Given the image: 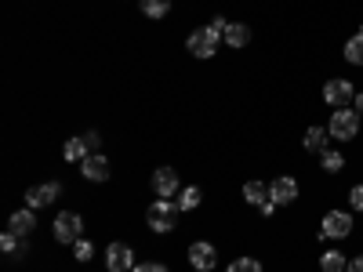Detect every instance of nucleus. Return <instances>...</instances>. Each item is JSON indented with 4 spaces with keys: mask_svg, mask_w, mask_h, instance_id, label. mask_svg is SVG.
Here are the masks:
<instances>
[{
    "mask_svg": "<svg viewBox=\"0 0 363 272\" xmlns=\"http://www.w3.org/2000/svg\"><path fill=\"white\" fill-rule=\"evenodd\" d=\"M80 174L87 181H109V160L102 153H91L84 164H80Z\"/></svg>",
    "mask_w": 363,
    "mask_h": 272,
    "instance_id": "11",
    "label": "nucleus"
},
{
    "mask_svg": "<svg viewBox=\"0 0 363 272\" xmlns=\"http://www.w3.org/2000/svg\"><path fill=\"white\" fill-rule=\"evenodd\" d=\"M345 272H363V254H356L352 261H349V268Z\"/></svg>",
    "mask_w": 363,
    "mask_h": 272,
    "instance_id": "30",
    "label": "nucleus"
},
{
    "mask_svg": "<svg viewBox=\"0 0 363 272\" xmlns=\"http://www.w3.org/2000/svg\"><path fill=\"white\" fill-rule=\"evenodd\" d=\"M171 11V0H142V15L145 18H164Z\"/></svg>",
    "mask_w": 363,
    "mask_h": 272,
    "instance_id": "23",
    "label": "nucleus"
},
{
    "mask_svg": "<svg viewBox=\"0 0 363 272\" xmlns=\"http://www.w3.org/2000/svg\"><path fill=\"white\" fill-rule=\"evenodd\" d=\"M345 62L363 66V29H356V33L345 40Z\"/></svg>",
    "mask_w": 363,
    "mask_h": 272,
    "instance_id": "18",
    "label": "nucleus"
},
{
    "mask_svg": "<svg viewBox=\"0 0 363 272\" xmlns=\"http://www.w3.org/2000/svg\"><path fill=\"white\" fill-rule=\"evenodd\" d=\"M330 138H338V142H352L359 135V113L352 106L345 109H335V116H330V124H327Z\"/></svg>",
    "mask_w": 363,
    "mask_h": 272,
    "instance_id": "1",
    "label": "nucleus"
},
{
    "mask_svg": "<svg viewBox=\"0 0 363 272\" xmlns=\"http://www.w3.org/2000/svg\"><path fill=\"white\" fill-rule=\"evenodd\" d=\"M211 29H215L218 37H225V29H229V22H225V18L218 15V18H211Z\"/></svg>",
    "mask_w": 363,
    "mask_h": 272,
    "instance_id": "28",
    "label": "nucleus"
},
{
    "mask_svg": "<svg viewBox=\"0 0 363 272\" xmlns=\"http://www.w3.org/2000/svg\"><path fill=\"white\" fill-rule=\"evenodd\" d=\"M73 254H77V261H87L91 254H95V247H91V239H77V244H73Z\"/></svg>",
    "mask_w": 363,
    "mask_h": 272,
    "instance_id": "25",
    "label": "nucleus"
},
{
    "mask_svg": "<svg viewBox=\"0 0 363 272\" xmlns=\"http://www.w3.org/2000/svg\"><path fill=\"white\" fill-rule=\"evenodd\" d=\"M8 229L18 232V236H29L37 229V215H33V207H26V210H15V215L8 218Z\"/></svg>",
    "mask_w": 363,
    "mask_h": 272,
    "instance_id": "13",
    "label": "nucleus"
},
{
    "mask_svg": "<svg viewBox=\"0 0 363 272\" xmlns=\"http://www.w3.org/2000/svg\"><path fill=\"white\" fill-rule=\"evenodd\" d=\"M58 193H62V186H58V181H48V186H33V189L26 193V203L37 210V207H48L51 200H58Z\"/></svg>",
    "mask_w": 363,
    "mask_h": 272,
    "instance_id": "12",
    "label": "nucleus"
},
{
    "mask_svg": "<svg viewBox=\"0 0 363 272\" xmlns=\"http://www.w3.org/2000/svg\"><path fill=\"white\" fill-rule=\"evenodd\" d=\"M244 200L251 203V207H265V203H272V196H269V186H265V181H247V186H244Z\"/></svg>",
    "mask_w": 363,
    "mask_h": 272,
    "instance_id": "15",
    "label": "nucleus"
},
{
    "mask_svg": "<svg viewBox=\"0 0 363 272\" xmlns=\"http://www.w3.org/2000/svg\"><path fill=\"white\" fill-rule=\"evenodd\" d=\"M174 215H178V203L174 200H157L153 207L145 210V222L153 232H171L174 229Z\"/></svg>",
    "mask_w": 363,
    "mask_h": 272,
    "instance_id": "2",
    "label": "nucleus"
},
{
    "mask_svg": "<svg viewBox=\"0 0 363 272\" xmlns=\"http://www.w3.org/2000/svg\"><path fill=\"white\" fill-rule=\"evenodd\" d=\"M62 157H66L69 164H84V160L91 157L87 138H69V142H66V149H62Z\"/></svg>",
    "mask_w": 363,
    "mask_h": 272,
    "instance_id": "17",
    "label": "nucleus"
},
{
    "mask_svg": "<svg viewBox=\"0 0 363 272\" xmlns=\"http://www.w3.org/2000/svg\"><path fill=\"white\" fill-rule=\"evenodd\" d=\"M55 239L58 244H77V239H84V218L73 215V210H62L55 218Z\"/></svg>",
    "mask_w": 363,
    "mask_h": 272,
    "instance_id": "5",
    "label": "nucleus"
},
{
    "mask_svg": "<svg viewBox=\"0 0 363 272\" xmlns=\"http://www.w3.org/2000/svg\"><path fill=\"white\" fill-rule=\"evenodd\" d=\"M106 268H109V272H128V268H135V251H131L128 244H109V251H106Z\"/></svg>",
    "mask_w": 363,
    "mask_h": 272,
    "instance_id": "9",
    "label": "nucleus"
},
{
    "mask_svg": "<svg viewBox=\"0 0 363 272\" xmlns=\"http://www.w3.org/2000/svg\"><path fill=\"white\" fill-rule=\"evenodd\" d=\"M301 145H306L309 153H323V149H330V131L327 128H309L306 138H301Z\"/></svg>",
    "mask_w": 363,
    "mask_h": 272,
    "instance_id": "14",
    "label": "nucleus"
},
{
    "mask_svg": "<svg viewBox=\"0 0 363 272\" xmlns=\"http://www.w3.org/2000/svg\"><path fill=\"white\" fill-rule=\"evenodd\" d=\"M320 164H323L327 174H338V171L345 167V157L338 153V149H323V153H320Z\"/></svg>",
    "mask_w": 363,
    "mask_h": 272,
    "instance_id": "20",
    "label": "nucleus"
},
{
    "mask_svg": "<svg viewBox=\"0 0 363 272\" xmlns=\"http://www.w3.org/2000/svg\"><path fill=\"white\" fill-rule=\"evenodd\" d=\"M352 232V215L345 210H327L320 222V239H345Z\"/></svg>",
    "mask_w": 363,
    "mask_h": 272,
    "instance_id": "4",
    "label": "nucleus"
},
{
    "mask_svg": "<svg viewBox=\"0 0 363 272\" xmlns=\"http://www.w3.org/2000/svg\"><path fill=\"white\" fill-rule=\"evenodd\" d=\"M349 203H352V210H363V186H352V193H349Z\"/></svg>",
    "mask_w": 363,
    "mask_h": 272,
    "instance_id": "27",
    "label": "nucleus"
},
{
    "mask_svg": "<svg viewBox=\"0 0 363 272\" xmlns=\"http://www.w3.org/2000/svg\"><path fill=\"white\" fill-rule=\"evenodd\" d=\"M352 98H356L352 80L338 76V80H327V84H323V102H327L330 109H345V106H352Z\"/></svg>",
    "mask_w": 363,
    "mask_h": 272,
    "instance_id": "3",
    "label": "nucleus"
},
{
    "mask_svg": "<svg viewBox=\"0 0 363 272\" xmlns=\"http://www.w3.org/2000/svg\"><path fill=\"white\" fill-rule=\"evenodd\" d=\"M131 272H167V265H160V261H142V265H135Z\"/></svg>",
    "mask_w": 363,
    "mask_h": 272,
    "instance_id": "26",
    "label": "nucleus"
},
{
    "mask_svg": "<svg viewBox=\"0 0 363 272\" xmlns=\"http://www.w3.org/2000/svg\"><path fill=\"white\" fill-rule=\"evenodd\" d=\"M218 44H222V37L215 33L211 26H203V29H196V33H189V40H186V47L196 55V58H211L218 51Z\"/></svg>",
    "mask_w": 363,
    "mask_h": 272,
    "instance_id": "6",
    "label": "nucleus"
},
{
    "mask_svg": "<svg viewBox=\"0 0 363 272\" xmlns=\"http://www.w3.org/2000/svg\"><path fill=\"white\" fill-rule=\"evenodd\" d=\"M200 200H203V193H200L196 186H189V189H182V193H178V200H174V203H178V210H196V207H200Z\"/></svg>",
    "mask_w": 363,
    "mask_h": 272,
    "instance_id": "21",
    "label": "nucleus"
},
{
    "mask_svg": "<svg viewBox=\"0 0 363 272\" xmlns=\"http://www.w3.org/2000/svg\"><path fill=\"white\" fill-rule=\"evenodd\" d=\"M352 109H356V113H363V91H356V98H352Z\"/></svg>",
    "mask_w": 363,
    "mask_h": 272,
    "instance_id": "31",
    "label": "nucleus"
},
{
    "mask_svg": "<svg viewBox=\"0 0 363 272\" xmlns=\"http://www.w3.org/2000/svg\"><path fill=\"white\" fill-rule=\"evenodd\" d=\"M229 272H262V261L258 258H236L229 265Z\"/></svg>",
    "mask_w": 363,
    "mask_h": 272,
    "instance_id": "24",
    "label": "nucleus"
},
{
    "mask_svg": "<svg viewBox=\"0 0 363 272\" xmlns=\"http://www.w3.org/2000/svg\"><path fill=\"white\" fill-rule=\"evenodd\" d=\"M153 193H157L160 200L178 196V171H174V167H157V171H153Z\"/></svg>",
    "mask_w": 363,
    "mask_h": 272,
    "instance_id": "10",
    "label": "nucleus"
},
{
    "mask_svg": "<svg viewBox=\"0 0 363 272\" xmlns=\"http://www.w3.org/2000/svg\"><path fill=\"white\" fill-rule=\"evenodd\" d=\"M320 268H323V272H345L349 261H345L342 251H323V254H320Z\"/></svg>",
    "mask_w": 363,
    "mask_h": 272,
    "instance_id": "19",
    "label": "nucleus"
},
{
    "mask_svg": "<svg viewBox=\"0 0 363 272\" xmlns=\"http://www.w3.org/2000/svg\"><path fill=\"white\" fill-rule=\"evenodd\" d=\"M229 47H247L251 44V29L244 26V22H229V29H225V37H222Z\"/></svg>",
    "mask_w": 363,
    "mask_h": 272,
    "instance_id": "16",
    "label": "nucleus"
},
{
    "mask_svg": "<svg viewBox=\"0 0 363 272\" xmlns=\"http://www.w3.org/2000/svg\"><path fill=\"white\" fill-rule=\"evenodd\" d=\"M0 251H8V254H29V247L22 244V236L18 232H4V236H0Z\"/></svg>",
    "mask_w": 363,
    "mask_h": 272,
    "instance_id": "22",
    "label": "nucleus"
},
{
    "mask_svg": "<svg viewBox=\"0 0 363 272\" xmlns=\"http://www.w3.org/2000/svg\"><path fill=\"white\" fill-rule=\"evenodd\" d=\"M189 265L196 268V272H211L218 265V251H215V244H207V239H196V244L189 247Z\"/></svg>",
    "mask_w": 363,
    "mask_h": 272,
    "instance_id": "8",
    "label": "nucleus"
},
{
    "mask_svg": "<svg viewBox=\"0 0 363 272\" xmlns=\"http://www.w3.org/2000/svg\"><path fill=\"white\" fill-rule=\"evenodd\" d=\"M269 196H272V203H277V207H287V203H294V200H298V181H294L291 174L272 178V181H269Z\"/></svg>",
    "mask_w": 363,
    "mask_h": 272,
    "instance_id": "7",
    "label": "nucleus"
},
{
    "mask_svg": "<svg viewBox=\"0 0 363 272\" xmlns=\"http://www.w3.org/2000/svg\"><path fill=\"white\" fill-rule=\"evenodd\" d=\"M84 138H87V145H91V153H99V142H102V138H99V131H87Z\"/></svg>",
    "mask_w": 363,
    "mask_h": 272,
    "instance_id": "29",
    "label": "nucleus"
}]
</instances>
